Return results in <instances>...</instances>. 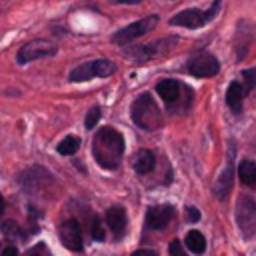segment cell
<instances>
[{"label":"cell","mask_w":256,"mask_h":256,"mask_svg":"<svg viewBox=\"0 0 256 256\" xmlns=\"http://www.w3.org/2000/svg\"><path fill=\"white\" fill-rule=\"evenodd\" d=\"M156 24H158V16H156V14L146 16V18H142V20H136L134 24H130V26H126V28H122V30H118V32L112 36V42L118 44V46L132 44V42H136L138 38H142V36H146L148 32H152V30L156 28Z\"/></svg>","instance_id":"cell-5"},{"label":"cell","mask_w":256,"mask_h":256,"mask_svg":"<svg viewBox=\"0 0 256 256\" xmlns=\"http://www.w3.org/2000/svg\"><path fill=\"white\" fill-rule=\"evenodd\" d=\"M156 92H158V96H160L164 102H168V104L172 106V104H176V102H178V98H180L182 84H180L178 80H174V78H166V80L158 82Z\"/></svg>","instance_id":"cell-12"},{"label":"cell","mask_w":256,"mask_h":256,"mask_svg":"<svg viewBox=\"0 0 256 256\" xmlns=\"http://www.w3.org/2000/svg\"><path fill=\"white\" fill-rule=\"evenodd\" d=\"M242 78H244V90H254L256 88V68H246L242 72Z\"/></svg>","instance_id":"cell-20"},{"label":"cell","mask_w":256,"mask_h":256,"mask_svg":"<svg viewBox=\"0 0 256 256\" xmlns=\"http://www.w3.org/2000/svg\"><path fill=\"white\" fill-rule=\"evenodd\" d=\"M112 4H138V2H142V0H110Z\"/></svg>","instance_id":"cell-28"},{"label":"cell","mask_w":256,"mask_h":256,"mask_svg":"<svg viewBox=\"0 0 256 256\" xmlns=\"http://www.w3.org/2000/svg\"><path fill=\"white\" fill-rule=\"evenodd\" d=\"M92 154L98 166L106 170H116L124 154V136L110 126L98 130L92 142Z\"/></svg>","instance_id":"cell-1"},{"label":"cell","mask_w":256,"mask_h":256,"mask_svg":"<svg viewBox=\"0 0 256 256\" xmlns=\"http://www.w3.org/2000/svg\"><path fill=\"white\" fill-rule=\"evenodd\" d=\"M186 70L194 78H212L220 72V62H218L216 56H212L208 52H202V54H196L188 60Z\"/></svg>","instance_id":"cell-8"},{"label":"cell","mask_w":256,"mask_h":256,"mask_svg":"<svg viewBox=\"0 0 256 256\" xmlns=\"http://www.w3.org/2000/svg\"><path fill=\"white\" fill-rule=\"evenodd\" d=\"M172 44H176V38H170V40H158L154 44H146V46H134V48H126L124 50V56L134 60V62H148L156 56H162L166 52H170Z\"/></svg>","instance_id":"cell-7"},{"label":"cell","mask_w":256,"mask_h":256,"mask_svg":"<svg viewBox=\"0 0 256 256\" xmlns=\"http://www.w3.org/2000/svg\"><path fill=\"white\" fill-rule=\"evenodd\" d=\"M174 218V208L172 206H154L146 212V224L152 230H164Z\"/></svg>","instance_id":"cell-11"},{"label":"cell","mask_w":256,"mask_h":256,"mask_svg":"<svg viewBox=\"0 0 256 256\" xmlns=\"http://www.w3.org/2000/svg\"><path fill=\"white\" fill-rule=\"evenodd\" d=\"M186 212H188V220H190V222H198V220H200V212H198L194 206H188Z\"/></svg>","instance_id":"cell-25"},{"label":"cell","mask_w":256,"mask_h":256,"mask_svg":"<svg viewBox=\"0 0 256 256\" xmlns=\"http://www.w3.org/2000/svg\"><path fill=\"white\" fill-rule=\"evenodd\" d=\"M220 10V0H216L208 10H198V8H188V10H182L178 12L170 24L172 26H182V28H190V30H196V28H202L206 26L208 22H212L216 18Z\"/></svg>","instance_id":"cell-3"},{"label":"cell","mask_w":256,"mask_h":256,"mask_svg":"<svg viewBox=\"0 0 256 256\" xmlns=\"http://www.w3.org/2000/svg\"><path fill=\"white\" fill-rule=\"evenodd\" d=\"M236 218H238L240 228H242L246 234H252V232L256 230V204H254L252 198L242 196V198L238 200Z\"/></svg>","instance_id":"cell-10"},{"label":"cell","mask_w":256,"mask_h":256,"mask_svg":"<svg viewBox=\"0 0 256 256\" xmlns=\"http://www.w3.org/2000/svg\"><path fill=\"white\" fill-rule=\"evenodd\" d=\"M132 256H158V254L152 252V250H138V252H134Z\"/></svg>","instance_id":"cell-27"},{"label":"cell","mask_w":256,"mask_h":256,"mask_svg":"<svg viewBox=\"0 0 256 256\" xmlns=\"http://www.w3.org/2000/svg\"><path fill=\"white\" fill-rule=\"evenodd\" d=\"M80 148V138L78 136H66L60 144H58V154L62 156H74Z\"/></svg>","instance_id":"cell-19"},{"label":"cell","mask_w":256,"mask_h":256,"mask_svg":"<svg viewBox=\"0 0 256 256\" xmlns=\"http://www.w3.org/2000/svg\"><path fill=\"white\" fill-rule=\"evenodd\" d=\"M60 240H62V244H64L68 250H72V252H80V250L84 248L82 228H80V224H78L74 218L62 222V226H60Z\"/></svg>","instance_id":"cell-9"},{"label":"cell","mask_w":256,"mask_h":256,"mask_svg":"<svg viewBox=\"0 0 256 256\" xmlns=\"http://www.w3.org/2000/svg\"><path fill=\"white\" fill-rule=\"evenodd\" d=\"M92 236H94V240H98V242L104 240V228H102V222H100L98 216L92 218Z\"/></svg>","instance_id":"cell-22"},{"label":"cell","mask_w":256,"mask_h":256,"mask_svg":"<svg viewBox=\"0 0 256 256\" xmlns=\"http://www.w3.org/2000/svg\"><path fill=\"white\" fill-rule=\"evenodd\" d=\"M4 208H6V202H4V198H2V194H0V216H2Z\"/></svg>","instance_id":"cell-29"},{"label":"cell","mask_w":256,"mask_h":256,"mask_svg":"<svg viewBox=\"0 0 256 256\" xmlns=\"http://www.w3.org/2000/svg\"><path fill=\"white\" fill-rule=\"evenodd\" d=\"M238 176H240V182H242V184L254 186V184H256V164L250 162V160H244V162L238 166Z\"/></svg>","instance_id":"cell-17"},{"label":"cell","mask_w":256,"mask_h":256,"mask_svg":"<svg viewBox=\"0 0 256 256\" xmlns=\"http://www.w3.org/2000/svg\"><path fill=\"white\" fill-rule=\"evenodd\" d=\"M126 210L120 208V206H112L108 212H106V224L110 226V230H114L116 234H122L124 228H126Z\"/></svg>","instance_id":"cell-15"},{"label":"cell","mask_w":256,"mask_h":256,"mask_svg":"<svg viewBox=\"0 0 256 256\" xmlns=\"http://www.w3.org/2000/svg\"><path fill=\"white\" fill-rule=\"evenodd\" d=\"M154 164H156V158H154V154H152L150 150H140V152L134 156V170H136L138 174H148V172H152Z\"/></svg>","instance_id":"cell-16"},{"label":"cell","mask_w":256,"mask_h":256,"mask_svg":"<svg viewBox=\"0 0 256 256\" xmlns=\"http://www.w3.org/2000/svg\"><path fill=\"white\" fill-rule=\"evenodd\" d=\"M98 120H100V108L98 106H94L88 114H86V120H84V124H86V128L88 130H92L96 124H98Z\"/></svg>","instance_id":"cell-21"},{"label":"cell","mask_w":256,"mask_h":256,"mask_svg":"<svg viewBox=\"0 0 256 256\" xmlns=\"http://www.w3.org/2000/svg\"><path fill=\"white\" fill-rule=\"evenodd\" d=\"M2 232H4L6 236L16 238V236H18V232H20V228H18V224H16V222L8 220V222H4V224H2Z\"/></svg>","instance_id":"cell-23"},{"label":"cell","mask_w":256,"mask_h":256,"mask_svg":"<svg viewBox=\"0 0 256 256\" xmlns=\"http://www.w3.org/2000/svg\"><path fill=\"white\" fill-rule=\"evenodd\" d=\"M58 52V46L50 40H44V38H38V40H30L26 42L18 54H16V60L18 64H30L34 60H40V58H50Z\"/></svg>","instance_id":"cell-6"},{"label":"cell","mask_w":256,"mask_h":256,"mask_svg":"<svg viewBox=\"0 0 256 256\" xmlns=\"http://www.w3.org/2000/svg\"><path fill=\"white\" fill-rule=\"evenodd\" d=\"M114 72H116V64H112L110 60H90V62L76 66L68 78H70V82H88L92 78L112 76Z\"/></svg>","instance_id":"cell-4"},{"label":"cell","mask_w":256,"mask_h":256,"mask_svg":"<svg viewBox=\"0 0 256 256\" xmlns=\"http://www.w3.org/2000/svg\"><path fill=\"white\" fill-rule=\"evenodd\" d=\"M244 94H246V90H244V86H242L240 82H232V84L228 86V90H226V104L230 106V110H232L234 114H240V112H242Z\"/></svg>","instance_id":"cell-14"},{"label":"cell","mask_w":256,"mask_h":256,"mask_svg":"<svg viewBox=\"0 0 256 256\" xmlns=\"http://www.w3.org/2000/svg\"><path fill=\"white\" fill-rule=\"evenodd\" d=\"M170 256H188V254L184 252L182 244H180L178 240H174V242L170 244Z\"/></svg>","instance_id":"cell-24"},{"label":"cell","mask_w":256,"mask_h":256,"mask_svg":"<svg viewBox=\"0 0 256 256\" xmlns=\"http://www.w3.org/2000/svg\"><path fill=\"white\" fill-rule=\"evenodd\" d=\"M232 174H234V168H232V162L226 164V168L222 170V174L218 176L216 180V186H214V194L218 200H226L230 190H232Z\"/></svg>","instance_id":"cell-13"},{"label":"cell","mask_w":256,"mask_h":256,"mask_svg":"<svg viewBox=\"0 0 256 256\" xmlns=\"http://www.w3.org/2000/svg\"><path fill=\"white\" fill-rule=\"evenodd\" d=\"M30 256H38V254H36V252H32V254H30Z\"/></svg>","instance_id":"cell-30"},{"label":"cell","mask_w":256,"mask_h":256,"mask_svg":"<svg viewBox=\"0 0 256 256\" xmlns=\"http://www.w3.org/2000/svg\"><path fill=\"white\" fill-rule=\"evenodd\" d=\"M186 246L194 252V254H204L206 252V238L198 232V230H190L186 236Z\"/></svg>","instance_id":"cell-18"},{"label":"cell","mask_w":256,"mask_h":256,"mask_svg":"<svg viewBox=\"0 0 256 256\" xmlns=\"http://www.w3.org/2000/svg\"><path fill=\"white\" fill-rule=\"evenodd\" d=\"M132 120L138 128L146 132H154L164 124V116L150 94H140L132 102Z\"/></svg>","instance_id":"cell-2"},{"label":"cell","mask_w":256,"mask_h":256,"mask_svg":"<svg viewBox=\"0 0 256 256\" xmlns=\"http://www.w3.org/2000/svg\"><path fill=\"white\" fill-rule=\"evenodd\" d=\"M0 256H18V250L14 248V246H8V248H4L2 250V254Z\"/></svg>","instance_id":"cell-26"}]
</instances>
